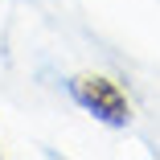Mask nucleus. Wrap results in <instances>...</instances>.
<instances>
[{"label":"nucleus","instance_id":"1","mask_svg":"<svg viewBox=\"0 0 160 160\" xmlns=\"http://www.w3.org/2000/svg\"><path fill=\"white\" fill-rule=\"evenodd\" d=\"M70 94H74V103L86 115H94L107 127H127V119H132L127 94L111 78H103V74H78V78H70Z\"/></svg>","mask_w":160,"mask_h":160}]
</instances>
